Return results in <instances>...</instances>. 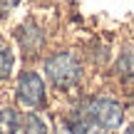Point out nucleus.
<instances>
[{
	"mask_svg": "<svg viewBox=\"0 0 134 134\" xmlns=\"http://www.w3.org/2000/svg\"><path fill=\"white\" fill-rule=\"evenodd\" d=\"M40 72H42L45 82L52 87L55 92H72L82 85L85 80V62L75 50H52V52L42 55L40 62Z\"/></svg>",
	"mask_w": 134,
	"mask_h": 134,
	"instance_id": "nucleus-1",
	"label": "nucleus"
},
{
	"mask_svg": "<svg viewBox=\"0 0 134 134\" xmlns=\"http://www.w3.org/2000/svg\"><path fill=\"white\" fill-rule=\"evenodd\" d=\"M75 112L87 122L90 129H97L102 134L117 132L124 124V104L112 94H94L85 97L75 104Z\"/></svg>",
	"mask_w": 134,
	"mask_h": 134,
	"instance_id": "nucleus-2",
	"label": "nucleus"
},
{
	"mask_svg": "<svg viewBox=\"0 0 134 134\" xmlns=\"http://www.w3.org/2000/svg\"><path fill=\"white\" fill-rule=\"evenodd\" d=\"M15 107L25 112H45L50 104V85L35 67H23L13 82Z\"/></svg>",
	"mask_w": 134,
	"mask_h": 134,
	"instance_id": "nucleus-3",
	"label": "nucleus"
},
{
	"mask_svg": "<svg viewBox=\"0 0 134 134\" xmlns=\"http://www.w3.org/2000/svg\"><path fill=\"white\" fill-rule=\"evenodd\" d=\"M13 40H15V47H18V52L23 55V57L35 60L47 47V30H45L37 20L27 18L13 30Z\"/></svg>",
	"mask_w": 134,
	"mask_h": 134,
	"instance_id": "nucleus-4",
	"label": "nucleus"
},
{
	"mask_svg": "<svg viewBox=\"0 0 134 134\" xmlns=\"http://www.w3.org/2000/svg\"><path fill=\"white\" fill-rule=\"evenodd\" d=\"M18 52L8 40L0 37V82H10L18 75Z\"/></svg>",
	"mask_w": 134,
	"mask_h": 134,
	"instance_id": "nucleus-5",
	"label": "nucleus"
},
{
	"mask_svg": "<svg viewBox=\"0 0 134 134\" xmlns=\"http://www.w3.org/2000/svg\"><path fill=\"white\" fill-rule=\"evenodd\" d=\"M18 134H52V127L42 117V112H23V122H20Z\"/></svg>",
	"mask_w": 134,
	"mask_h": 134,
	"instance_id": "nucleus-6",
	"label": "nucleus"
},
{
	"mask_svg": "<svg viewBox=\"0 0 134 134\" xmlns=\"http://www.w3.org/2000/svg\"><path fill=\"white\" fill-rule=\"evenodd\" d=\"M23 112L15 104H0V134H18Z\"/></svg>",
	"mask_w": 134,
	"mask_h": 134,
	"instance_id": "nucleus-7",
	"label": "nucleus"
},
{
	"mask_svg": "<svg viewBox=\"0 0 134 134\" xmlns=\"http://www.w3.org/2000/svg\"><path fill=\"white\" fill-rule=\"evenodd\" d=\"M114 72L122 80L134 82V45L132 47H124L119 52V57H117V62H114Z\"/></svg>",
	"mask_w": 134,
	"mask_h": 134,
	"instance_id": "nucleus-8",
	"label": "nucleus"
},
{
	"mask_svg": "<svg viewBox=\"0 0 134 134\" xmlns=\"http://www.w3.org/2000/svg\"><path fill=\"white\" fill-rule=\"evenodd\" d=\"M18 5H20V0H0V18H8Z\"/></svg>",
	"mask_w": 134,
	"mask_h": 134,
	"instance_id": "nucleus-9",
	"label": "nucleus"
},
{
	"mask_svg": "<svg viewBox=\"0 0 134 134\" xmlns=\"http://www.w3.org/2000/svg\"><path fill=\"white\" fill-rule=\"evenodd\" d=\"M124 134H134V122H132V124H129V127L124 129Z\"/></svg>",
	"mask_w": 134,
	"mask_h": 134,
	"instance_id": "nucleus-10",
	"label": "nucleus"
},
{
	"mask_svg": "<svg viewBox=\"0 0 134 134\" xmlns=\"http://www.w3.org/2000/svg\"><path fill=\"white\" fill-rule=\"evenodd\" d=\"M90 134H102V132H90Z\"/></svg>",
	"mask_w": 134,
	"mask_h": 134,
	"instance_id": "nucleus-11",
	"label": "nucleus"
}]
</instances>
